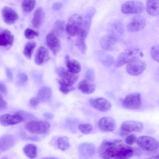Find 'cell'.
Segmentation results:
<instances>
[{"label":"cell","mask_w":159,"mask_h":159,"mask_svg":"<svg viewBox=\"0 0 159 159\" xmlns=\"http://www.w3.org/2000/svg\"><path fill=\"white\" fill-rule=\"evenodd\" d=\"M98 152L104 159H129L134 154L133 149L119 140H103L100 144Z\"/></svg>","instance_id":"obj_1"},{"label":"cell","mask_w":159,"mask_h":159,"mask_svg":"<svg viewBox=\"0 0 159 159\" xmlns=\"http://www.w3.org/2000/svg\"><path fill=\"white\" fill-rule=\"evenodd\" d=\"M143 56L142 51L138 48L126 49L121 53L116 59L115 65L119 67L134 60L139 59Z\"/></svg>","instance_id":"obj_2"},{"label":"cell","mask_w":159,"mask_h":159,"mask_svg":"<svg viewBox=\"0 0 159 159\" xmlns=\"http://www.w3.org/2000/svg\"><path fill=\"white\" fill-rule=\"evenodd\" d=\"M83 24V19L81 16L77 14H73L66 25L67 33L71 36H78L82 30Z\"/></svg>","instance_id":"obj_3"},{"label":"cell","mask_w":159,"mask_h":159,"mask_svg":"<svg viewBox=\"0 0 159 159\" xmlns=\"http://www.w3.org/2000/svg\"><path fill=\"white\" fill-rule=\"evenodd\" d=\"M50 127V124L46 121L31 120L28 122L25 125V128L30 132L37 134L46 133Z\"/></svg>","instance_id":"obj_4"},{"label":"cell","mask_w":159,"mask_h":159,"mask_svg":"<svg viewBox=\"0 0 159 159\" xmlns=\"http://www.w3.org/2000/svg\"><path fill=\"white\" fill-rule=\"evenodd\" d=\"M139 147L145 151L154 152L157 151L159 147L158 143L155 138L148 136H142L136 140Z\"/></svg>","instance_id":"obj_5"},{"label":"cell","mask_w":159,"mask_h":159,"mask_svg":"<svg viewBox=\"0 0 159 159\" xmlns=\"http://www.w3.org/2000/svg\"><path fill=\"white\" fill-rule=\"evenodd\" d=\"M143 128V123L139 121L127 120L121 125L120 130V135L123 137L133 132L140 131Z\"/></svg>","instance_id":"obj_6"},{"label":"cell","mask_w":159,"mask_h":159,"mask_svg":"<svg viewBox=\"0 0 159 159\" xmlns=\"http://www.w3.org/2000/svg\"><path fill=\"white\" fill-rule=\"evenodd\" d=\"M144 9V6L143 2L138 0L127 1L121 7V12L126 14L140 13L142 12Z\"/></svg>","instance_id":"obj_7"},{"label":"cell","mask_w":159,"mask_h":159,"mask_svg":"<svg viewBox=\"0 0 159 159\" xmlns=\"http://www.w3.org/2000/svg\"><path fill=\"white\" fill-rule=\"evenodd\" d=\"M122 105L124 107L130 109H137L141 106V94L138 93H131L124 99Z\"/></svg>","instance_id":"obj_8"},{"label":"cell","mask_w":159,"mask_h":159,"mask_svg":"<svg viewBox=\"0 0 159 159\" xmlns=\"http://www.w3.org/2000/svg\"><path fill=\"white\" fill-rule=\"evenodd\" d=\"M146 67L145 62L139 59L128 63L126 69L127 73L130 75H137L142 73L145 70Z\"/></svg>","instance_id":"obj_9"},{"label":"cell","mask_w":159,"mask_h":159,"mask_svg":"<svg viewBox=\"0 0 159 159\" xmlns=\"http://www.w3.org/2000/svg\"><path fill=\"white\" fill-rule=\"evenodd\" d=\"M46 43L49 49L54 55H56L61 49V43L57 34L52 31L47 35Z\"/></svg>","instance_id":"obj_10"},{"label":"cell","mask_w":159,"mask_h":159,"mask_svg":"<svg viewBox=\"0 0 159 159\" xmlns=\"http://www.w3.org/2000/svg\"><path fill=\"white\" fill-rule=\"evenodd\" d=\"M146 24L145 18L140 15L133 17L128 23L127 29L130 32L139 31L144 28Z\"/></svg>","instance_id":"obj_11"},{"label":"cell","mask_w":159,"mask_h":159,"mask_svg":"<svg viewBox=\"0 0 159 159\" xmlns=\"http://www.w3.org/2000/svg\"><path fill=\"white\" fill-rule=\"evenodd\" d=\"M89 102L94 108L101 112L108 111L111 107L110 102L104 98L99 97L91 99Z\"/></svg>","instance_id":"obj_12"},{"label":"cell","mask_w":159,"mask_h":159,"mask_svg":"<svg viewBox=\"0 0 159 159\" xmlns=\"http://www.w3.org/2000/svg\"><path fill=\"white\" fill-rule=\"evenodd\" d=\"M2 15L4 22L8 25L14 24L19 18V16L16 11L8 6H6L2 9Z\"/></svg>","instance_id":"obj_13"},{"label":"cell","mask_w":159,"mask_h":159,"mask_svg":"<svg viewBox=\"0 0 159 159\" xmlns=\"http://www.w3.org/2000/svg\"><path fill=\"white\" fill-rule=\"evenodd\" d=\"M14 37L7 29H0V47L8 48L13 44Z\"/></svg>","instance_id":"obj_14"},{"label":"cell","mask_w":159,"mask_h":159,"mask_svg":"<svg viewBox=\"0 0 159 159\" xmlns=\"http://www.w3.org/2000/svg\"><path fill=\"white\" fill-rule=\"evenodd\" d=\"M23 121L22 117L17 113L13 115L7 114L0 116V124L4 126L17 124Z\"/></svg>","instance_id":"obj_15"},{"label":"cell","mask_w":159,"mask_h":159,"mask_svg":"<svg viewBox=\"0 0 159 159\" xmlns=\"http://www.w3.org/2000/svg\"><path fill=\"white\" fill-rule=\"evenodd\" d=\"M57 73L61 79L70 85H73L79 79L77 74L71 73L64 68L61 67L59 69L57 70Z\"/></svg>","instance_id":"obj_16"},{"label":"cell","mask_w":159,"mask_h":159,"mask_svg":"<svg viewBox=\"0 0 159 159\" xmlns=\"http://www.w3.org/2000/svg\"><path fill=\"white\" fill-rule=\"evenodd\" d=\"M98 126L101 130L104 132H111L116 128V124L114 120L108 116L102 118L98 122Z\"/></svg>","instance_id":"obj_17"},{"label":"cell","mask_w":159,"mask_h":159,"mask_svg":"<svg viewBox=\"0 0 159 159\" xmlns=\"http://www.w3.org/2000/svg\"><path fill=\"white\" fill-rule=\"evenodd\" d=\"M50 58L48 50L43 47L40 46L35 53L34 61L36 64L40 65L48 61Z\"/></svg>","instance_id":"obj_18"},{"label":"cell","mask_w":159,"mask_h":159,"mask_svg":"<svg viewBox=\"0 0 159 159\" xmlns=\"http://www.w3.org/2000/svg\"><path fill=\"white\" fill-rule=\"evenodd\" d=\"M124 28L122 23L119 20H115L109 25L108 33L118 40L124 32Z\"/></svg>","instance_id":"obj_19"},{"label":"cell","mask_w":159,"mask_h":159,"mask_svg":"<svg viewBox=\"0 0 159 159\" xmlns=\"http://www.w3.org/2000/svg\"><path fill=\"white\" fill-rule=\"evenodd\" d=\"M80 155L85 157L92 156L94 154L95 148L94 146L89 143H85L81 144L78 147Z\"/></svg>","instance_id":"obj_20"},{"label":"cell","mask_w":159,"mask_h":159,"mask_svg":"<svg viewBox=\"0 0 159 159\" xmlns=\"http://www.w3.org/2000/svg\"><path fill=\"white\" fill-rule=\"evenodd\" d=\"M118 40L116 38L107 34L103 36L100 40V43L102 48L106 50H111L114 47Z\"/></svg>","instance_id":"obj_21"},{"label":"cell","mask_w":159,"mask_h":159,"mask_svg":"<svg viewBox=\"0 0 159 159\" xmlns=\"http://www.w3.org/2000/svg\"><path fill=\"white\" fill-rule=\"evenodd\" d=\"M15 143L13 137L10 134H5L0 137V152L6 151L12 147Z\"/></svg>","instance_id":"obj_22"},{"label":"cell","mask_w":159,"mask_h":159,"mask_svg":"<svg viewBox=\"0 0 159 159\" xmlns=\"http://www.w3.org/2000/svg\"><path fill=\"white\" fill-rule=\"evenodd\" d=\"M96 85L87 80L80 81L78 84V88L82 93L90 94L93 93L96 89Z\"/></svg>","instance_id":"obj_23"},{"label":"cell","mask_w":159,"mask_h":159,"mask_svg":"<svg viewBox=\"0 0 159 159\" xmlns=\"http://www.w3.org/2000/svg\"><path fill=\"white\" fill-rule=\"evenodd\" d=\"M159 0H146V10L149 15L156 16L158 15Z\"/></svg>","instance_id":"obj_24"},{"label":"cell","mask_w":159,"mask_h":159,"mask_svg":"<svg viewBox=\"0 0 159 159\" xmlns=\"http://www.w3.org/2000/svg\"><path fill=\"white\" fill-rule=\"evenodd\" d=\"M65 61L67 70L71 73L78 74L81 70V66L77 61L70 59L69 56L66 55L65 57Z\"/></svg>","instance_id":"obj_25"},{"label":"cell","mask_w":159,"mask_h":159,"mask_svg":"<svg viewBox=\"0 0 159 159\" xmlns=\"http://www.w3.org/2000/svg\"><path fill=\"white\" fill-rule=\"evenodd\" d=\"M45 17V13L41 7L37 9L35 11L32 21L33 26L36 28H39L41 25Z\"/></svg>","instance_id":"obj_26"},{"label":"cell","mask_w":159,"mask_h":159,"mask_svg":"<svg viewBox=\"0 0 159 159\" xmlns=\"http://www.w3.org/2000/svg\"><path fill=\"white\" fill-rule=\"evenodd\" d=\"M52 95V91L49 87L43 86L39 89L37 97L40 102H46L50 99Z\"/></svg>","instance_id":"obj_27"},{"label":"cell","mask_w":159,"mask_h":159,"mask_svg":"<svg viewBox=\"0 0 159 159\" xmlns=\"http://www.w3.org/2000/svg\"><path fill=\"white\" fill-rule=\"evenodd\" d=\"M23 151L26 155L30 158H34L37 154L36 146L33 144L26 145L23 148Z\"/></svg>","instance_id":"obj_28"},{"label":"cell","mask_w":159,"mask_h":159,"mask_svg":"<svg viewBox=\"0 0 159 159\" xmlns=\"http://www.w3.org/2000/svg\"><path fill=\"white\" fill-rule=\"evenodd\" d=\"M58 148L62 151L68 149L70 147L68 138L66 136H61L58 138L57 142Z\"/></svg>","instance_id":"obj_29"},{"label":"cell","mask_w":159,"mask_h":159,"mask_svg":"<svg viewBox=\"0 0 159 159\" xmlns=\"http://www.w3.org/2000/svg\"><path fill=\"white\" fill-rule=\"evenodd\" d=\"M36 46V43L35 42L30 41L28 42L25 45L23 54L27 58H31L33 51Z\"/></svg>","instance_id":"obj_30"},{"label":"cell","mask_w":159,"mask_h":159,"mask_svg":"<svg viewBox=\"0 0 159 159\" xmlns=\"http://www.w3.org/2000/svg\"><path fill=\"white\" fill-rule=\"evenodd\" d=\"M59 84V90L63 93L66 94L75 89V87L73 85L67 84L64 80L61 79L58 81Z\"/></svg>","instance_id":"obj_31"},{"label":"cell","mask_w":159,"mask_h":159,"mask_svg":"<svg viewBox=\"0 0 159 159\" xmlns=\"http://www.w3.org/2000/svg\"><path fill=\"white\" fill-rule=\"evenodd\" d=\"M99 59L103 64L106 66L111 65L114 61L113 58L112 56L103 52H101L99 55Z\"/></svg>","instance_id":"obj_32"},{"label":"cell","mask_w":159,"mask_h":159,"mask_svg":"<svg viewBox=\"0 0 159 159\" xmlns=\"http://www.w3.org/2000/svg\"><path fill=\"white\" fill-rule=\"evenodd\" d=\"M86 39V38L81 36H78L75 42L76 46L83 54L85 53L87 50L85 43Z\"/></svg>","instance_id":"obj_33"},{"label":"cell","mask_w":159,"mask_h":159,"mask_svg":"<svg viewBox=\"0 0 159 159\" xmlns=\"http://www.w3.org/2000/svg\"><path fill=\"white\" fill-rule=\"evenodd\" d=\"M35 3V0H24L21 4L22 9L25 12H30L34 8Z\"/></svg>","instance_id":"obj_34"},{"label":"cell","mask_w":159,"mask_h":159,"mask_svg":"<svg viewBox=\"0 0 159 159\" xmlns=\"http://www.w3.org/2000/svg\"><path fill=\"white\" fill-rule=\"evenodd\" d=\"M80 130L83 133L88 134L91 133L93 129V126L90 124L84 123L80 125L79 127Z\"/></svg>","instance_id":"obj_35"},{"label":"cell","mask_w":159,"mask_h":159,"mask_svg":"<svg viewBox=\"0 0 159 159\" xmlns=\"http://www.w3.org/2000/svg\"><path fill=\"white\" fill-rule=\"evenodd\" d=\"M24 35L25 37L29 39H31L36 36H38L39 33L31 29L27 28L24 31Z\"/></svg>","instance_id":"obj_36"},{"label":"cell","mask_w":159,"mask_h":159,"mask_svg":"<svg viewBox=\"0 0 159 159\" xmlns=\"http://www.w3.org/2000/svg\"><path fill=\"white\" fill-rule=\"evenodd\" d=\"M159 46L155 45L152 47L150 50V54L152 57L155 61H159Z\"/></svg>","instance_id":"obj_37"},{"label":"cell","mask_w":159,"mask_h":159,"mask_svg":"<svg viewBox=\"0 0 159 159\" xmlns=\"http://www.w3.org/2000/svg\"><path fill=\"white\" fill-rule=\"evenodd\" d=\"M65 23L61 20H58L55 24V32L57 34L58 33L62 32L64 29Z\"/></svg>","instance_id":"obj_38"},{"label":"cell","mask_w":159,"mask_h":159,"mask_svg":"<svg viewBox=\"0 0 159 159\" xmlns=\"http://www.w3.org/2000/svg\"><path fill=\"white\" fill-rule=\"evenodd\" d=\"M85 77L87 80L90 82H93L95 78V72L92 69L88 70L86 72Z\"/></svg>","instance_id":"obj_39"},{"label":"cell","mask_w":159,"mask_h":159,"mask_svg":"<svg viewBox=\"0 0 159 159\" xmlns=\"http://www.w3.org/2000/svg\"><path fill=\"white\" fill-rule=\"evenodd\" d=\"M136 136L135 134H130L125 138V143L127 145H132L136 141Z\"/></svg>","instance_id":"obj_40"},{"label":"cell","mask_w":159,"mask_h":159,"mask_svg":"<svg viewBox=\"0 0 159 159\" xmlns=\"http://www.w3.org/2000/svg\"><path fill=\"white\" fill-rule=\"evenodd\" d=\"M22 117L23 121L27 120V119L32 118L34 117V116L31 114L23 111H20L17 112Z\"/></svg>","instance_id":"obj_41"},{"label":"cell","mask_w":159,"mask_h":159,"mask_svg":"<svg viewBox=\"0 0 159 159\" xmlns=\"http://www.w3.org/2000/svg\"><path fill=\"white\" fill-rule=\"evenodd\" d=\"M7 107V103L0 94V111L5 110Z\"/></svg>","instance_id":"obj_42"},{"label":"cell","mask_w":159,"mask_h":159,"mask_svg":"<svg viewBox=\"0 0 159 159\" xmlns=\"http://www.w3.org/2000/svg\"><path fill=\"white\" fill-rule=\"evenodd\" d=\"M29 103L32 107H35L40 102L37 98L35 97L32 98L30 99Z\"/></svg>","instance_id":"obj_43"},{"label":"cell","mask_w":159,"mask_h":159,"mask_svg":"<svg viewBox=\"0 0 159 159\" xmlns=\"http://www.w3.org/2000/svg\"><path fill=\"white\" fill-rule=\"evenodd\" d=\"M17 77L19 81L21 83L25 82L28 79L27 75L23 73L19 74Z\"/></svg>","instance_id":"obj_44"},{"label":"cell","mask_w":159,"mask_h":159,"mask_svg":"<svg viewBox=\"0 0 159 159\" xmlns=\"http://www.w3.org/2000/svg\"><path fill=\"white\" fill-rule=\"evenodd\" d=\"M0 92L4 94H6L7 92V87L3 83L0 82Z\"/></svg>","instance_id":"obj_45"},{"label":"cell","mask_w":159,"mask_h":159,"mask_svg":"<svg viewBox=\"0 0 159 159\" xmlns=\"http://www.w3.org/2000/svg\"><path fill=\"white\" fill-rule=\"evenodd\" d=\"M62 5V4L61 2H55L53 4L52 8L55 10H59L61 8Z\"/></svg>","instance_id":"obj_46"},{"label":"cell","mask_w":159,"mask_h":159,"mask_svg":"<svg viewBox=\"0 0 159 159\" xmlns=\"http://www.w3.org/2000/svg\"><path fill=\"white\" fill-rule=\"evenodd\" d=\"M6 73L7 78L10 80H11L13 78V74L10 69L7 68L6 70Z\"/></svg>","instance_id":"obj_47"},{"label":"cell","mask_w":159,"mask_h":159,"mask_svg":"<svg viewBox=\"0 0 159 159\" xmlns=\"http://www.w3.org/2000/svg\"><path fill=\"white\" fill-rule=\"evenodd\" d=\"M43 116L46 119H52L53 117V115L50 112H46L43 114Z\"/></svg>","instance_id":"obj_48"},{"label":"cell","mask_w":159,"mask_h":159,"mask_svg":"<svg viewBox=\"0 0 159 159\" xmlns=\"http://www.w3.org/2000/svg\"><path fill=\"white\" fill-rule=\"evenodd\" d=\"M29 139L33 141H37L39 140V138L37 136H33L30 137L29 138Z\"/></svg>","instance_id":"obj_49"}]
</instances>
